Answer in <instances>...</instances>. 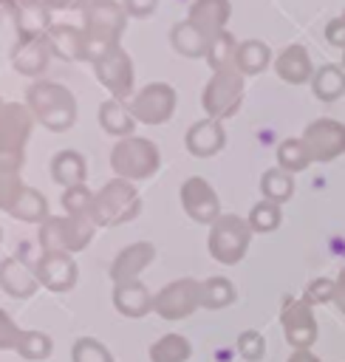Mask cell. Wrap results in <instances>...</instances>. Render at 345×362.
I'll return each instance as SVG.
<instances>
[{"label":"cell","mask_w":345,"mask_h":362,"mask_svg":"<svg viewBox=\"0 0 345 362\" xmlns=\"http://www.w3.org/2000/svg\"><path fill=\"white\" fill-rule=\"evenodd\" d=\"M25 107L31 110V116L54 130V133H65L74 127L76 122V99L74 93L59 85V82H34L25 88Z\"/></svg>","instance_id":"obj_1"},{"label":"cell","mask_w":345,"mask_h":362,"mask_svg":"<svg viewBox=\"0 0 345 362\" xmlns=\"http://www.w3.org/2000/svg\"><path fill=\"white\" fill-rule=\"evenodd\" d=\"M139 209H141V198H139V189L133 187V181L113 178L99 192H93L88 218L93 226H119V223L133 221L139 215Z\"/></svg>","instance_id":"obj_2"},{"label":"cell","mask_w":345,"mask_h":362,"mask_svg":"<svg viewBox=\"0 0 345 362\" xmlns=\"http://www.w3.org/2000/svg\"><path fill=\"white\" fill-rule=\"evenodd\" d=\"M158 164H161V156L150 139L127 136V139H119L110 150V170L116 173V178H124V181L153 178L158 173Z\"/></svg>","instance_id":"obj_3"},{"label":"cell","mask_w":345,"mask_h":362,"mask_svg":"<svg viewBox=\"0 0 345 362\" xmlns=\"http://www.w3.org/2000/svg\"><path fill=\"white\" fill-rule=\"evenodd\" d=\"M34 116L25 105H3L0 107V170L20 173L25 158V141L31 136Z\"/></svg>","instance_id":"obj_4"},{"label":"cell","mask_w":345,"mask_h":362,"mask_svg":"<svg viewBox=\"0 0 345 362\" xmlns=\"http://www.w3.org/2000/svg\"><path fill=\"white\" fill-rule=\"evenodd\" d=\"M93 223L88 215H59L40 223V246L42 252H82L93 238Z\"/></svg>","instance_id":"obj_5"},{"label":"cell","mask_w":345,"mask_h":362,"mask_svg":"<svg viewBox=\"0 0 345 362\" xmlns=\"http://www.w3.org/2000/svg\"><path fill=\"white\" fill-rule=\"evenodd\" d=\"M252 240V229L249 221L240 215H221L212 226H209V240L206 249L218 263L235 266L238 260H243L246 249Z\"/></svg>","instance_id":"obj_6"},{"label":"cell","mask_w":345,"mask_h":362,"mask_svg":"<svg viewBox=\"0 0 345 362\" xmlns=\"http://www.w3.org/2000/svg\"><path fill=\"white\" fill-rule=\"evenodd\" d=\"M240 102H243V74L238 68L212 74V79L206 82L204 96H201L206 119H215V122L229 119L240 110Z\"/></svg>","instance_id":"obj_7"},{"label":"cell","mask_w":345,"mask_h":362,"mask_svg":"<svg viewBox=\"0 0 345 362\" xmlns=\"http://www.w3.org/2000/svg\"><path fill=\"white\" fill-rule=\"evenodd\" d=\"M127 110L141 124H164L175 113V88L167 82H150L130 99Z\"/></svg>","instance_id":"obj_8"},{"label":"cell","mask_w":345,"mask_h":362,"mask_svg":"<svg viewBox=\"0 0 345 362\" xmlns=\"http://www.w3.org/2000/svg\"><path fill=\"white\" fill-rule=\"evenodd\" d=\"M195 308H201V283L192 277H181L153 297V311L170 322L189 317Z\"/></svg>","instance_id":"obj_9"},{"label":"cell","mask_w":345,"mask_h":362,"mask_svg":"<svg viewBox=\"0 0 345 362\" xmlns=\"http://www.w3.org/2000/svg\"><path fill=\"white\" fill-rule=\"evenodd\" d=\"M280 322L286 331V339L294 351H308L317 339V320L311 311V300L303 297H286L280 308Z\"/></svg>","instance_id":"obj_10"},{"label":"cell","mask_w":345,"mask_h":362,"mask_svg":"<svg viewBox=\"0 0 345 362\" xmlns=\"http://www.w3.org/2000/svg\"><path fill=\"white\" fill-rule=\"evenodd\" d=\"M303 144L308 150V158L311 161H334L345 153V124L337 122V119H314L311 124H305L303 130Z\"/></svg>","instance_id":"obj_11"},{"label":"cell","mask_w":345,"mask_h":362,"mask_svg":"<svg viewBox=\"0 0 345 362\" xmlns=\"http://www.w3.org/2000/svg\"><path fill=\"white\" fill-rule=\"evenodd\" d=\"M82 20H85V28H82L85 37H96L119 45V34L124 31L127 11L113 0H88L82 6Z\"/></svg>","instance_id":"obj_12"},{"label":"cell","mask_w":345,"mask_h":362,"mask_svg":"<svg viewBox=\"0 0 345 362\" xmlns=\"http://www.w3.org/2000/svg\"><path fill=\"white\" fill-rule=\"evenodd\" d=\"M96 79L110 90V99H127L133 93V62L122 45H116L107 57L93 62Z\"/></svg>","instance_id":"obj_13"},{"label":"cell","mask_w":345,"mask_h":362,"mask_svg":"<svg viewBox=\"0 0 345 362\" xmlns=\"http://www.w3.org/2000/svg\"><path fill=\"white\" fill-rule=\"evenodd\" d=\"M181 206L184 212L198 223H215L221 218V201L212 189V184L201 175H192L181 184Z\"/></svg>","instance_id":"obj_14"},{"label":"cell","mask_w":345,"mask_h":362,"mask_svg":"<svg viewBox=\"0 0 345 362\" xmlns=\"http://www.w3.org/2000/svg\"><path fill=\"white\" fill-rule=\"evenodd\" d=\"M34 274L40 286L51 291H71L76 286V260L65 252H42L34 263Z\"/></svg>","instance_id":"obj_15"},{"label":"cell","mask_w":345,"mask_h":362,"mask_svg":"<svg viewBox=\"0 0 345 362\" xmlns=\"http://www.w3.org/2000/svg\"><path fill=\"white\" fill-rule=\"evenodd\" d=\"M153 257H156V249H153V243H147V240H139V243H130V246H124L116 257H113V263H110V280L119 286V283H133V280H139V274L153 263Z\"/></svg>","instance_id":"obj_16"},{"label":"cell","mask_w":345,"mask_h":362,"mask_svg":"<svg viewBox=\"0 0 345 362\" xmlns=\"http://www.w3.org/2000/svg\"><path fill=\"white\" fill-rule=\"evenodd\" d=\"M51 8L42 0H17L14 3V28L20 40H40L51 28Z\"/></svg>","instance_id":"obj_17"},{"label":"cell","mask_w":345,"mask_h":362,"mask_svg":"<svg viewBox=\"0 0 345 362\" xmlns=\"http://www.w3.org/2000/svg\"><path fill=\"white\" fill-rule=\"evenodd\" d=\"M184 144H187V150H189L192 156L209 158V156H215V153L223 150L226 133H223L221 122H215V119H201V122H195V124L187 130Z\"/></svg>","instance_id":"obj_18"},{"label":"cell","mask_w":345,"mask_h":362,"mask_svg":"<svg viewBox=\"0 0 345 362\" xmlns=\"http://www.w3.org/2000/svg\"><path fill=\"white\" fill-rule=\"evenodd\" d=\"M37 286H40V280H37L34 269H28L20 257H6L0 263V288L8 297L25 300V297H31L37 291Z\"/></svg>","instance_id":"obj_19"},{"label":"cell","mask_w":345,"mask_h":362,"mask_svg":"<svg viewBox=\"0 0 345 362\" xmlns=\"http://www.w3.org/2000/svg\"><path fill=\"white\" fill-rule=\"evenodd\" d=\"M274 71L283 82L288 85H303V82H311L314 76V68H311V57L305 51V45H288L283 48L277 57H274Z\"/></svg>","instance_id":"obj_20"},{"label":"cell","mask_w":345,"mask_h":362,"mask_svg":"<svg viewBox=\"0 0 345 362\" xmlns=\"http://www.w3.org/2000/svg\"><path fill=\"white\" fill-rule=\"evenodd\" d=\"M51 59V48L45 42V37L40 40H20L11 51V65L23 74V76H40L48 68Z\"/></svg>","instance_id":"obj_21"},{"label":"cell","mask_w":345,"mask_h":362,"mask_svg":"<svg viewBox=\"0 0 345 362\" xmlns=\"http://www.w3.org/2000/svg\"><path fill=\"white\" fill-rule=\"evenodd\" d=\"M113 305L119 314L124 317H144L147 311H153V297L147 291V286L141 280H133V283H119L113 288Z\"/></svg>","instance_id":"obj_22"},{"label":"cell","mask_w":345,"mask_h":362,"mask_svg":"<svg viewBox=\"0 0 345 362\" xmlns=\"http://www.w3.org/2000/svg\"><path fill=\"white\" fill-rule=\"evenodd\" d=\"M229 14H232V3L229 0H195L187 20L192 25H198L206 37H212V34L223 31Z\"/></svg>","instance_id":"obj_23"},{"label":"cell","mask_w":345,"mask_h":362,"mask_svg":"<svg viewBox=\"0 0 345 362\" xmlns=\"http://www.w3.org/2000/svg\"><path fill=\"white\" fill-rule=\"evenodd\" d=\"M45 42H48L51 54H57V57L65 59V62L82 59V42H85V34H82L76 25H68V23L51 25L48 34H45Z\"/></svg>","instance_id":"obj_24"},{"label":"cell","mask_w":345,"mask_h":362,"mask_svg":"<svg viewBox=\"0 0 345 362\" xmlns=\"http://www.w3.org/2000/svg\"><path fill=\"white\" fill-rule=\"evenodd\" d=\"M170 42H172V48H175L181 57L198 59V57H204V54H206L209 37H206L198 25H192L189 20H181V23H175V25H172V31H170Z\"/></svg>","instance_id":"obj_25"},{"label":"cell","mask_w":345,"mask_h":362,"mask_svg":"<svg viewBox=\"0 0 345 362\" xmlns=\"http://www.w3.org/2000/svg\"><path fill=\"white\" fill-rule=\"evenodd\" d=\"M85 175H88V170H85V158H82V153H76V150H62V153H57L54 158H51V178L59 184V187H76V184H85Z\"/></svg>","instance_id":"obj_26"},{"label":"cell","mask_w":345,"mask_h":362,"mask_svg":"<svg viewBox=\"0 0 345 362\" xmlns=\"http://www.w3.org/2000/svg\"><path fill=\"white\" fill-rule=\"evenodd\" d=\"M99 124H102L105 133L119 136V139H127V136H133L136 119L130 116V110H127V105L122 99H107L99 107Z\"/></svg>","instance_id":"obj_27"},{"label":"cell","mask_w":345,"mask_h":362,"mask_svg":"<svg viewBox=\"0 0 345 362\" xmlns=\"http://www.w3.org/2000/svg\"><path fill=\"white\" fill-rule=\"evenodd\" d=\"M271 62V51L266 42L260 40H246L238 45V54H235V68L243 74V76H255L260 71H266Z\"/></svg>","instance_id":"obj_28"},{"label":"cell","mask_w":345,"mask_h":362,"mask_svg":"<svg viewBox=\"0 0 345 362\" xmlns=\"http://www.w3.org/2000/svg\"><path fill=\"white\" fill-rule=\"evenodd\" d=\"M311 90L322 102H334L345 93V71L342 65H322L311 76Z\"/></svg>","instance_id":"obj_29"},{"label":"cell","mask_w":345,"mask_h":362,"mask_svg":"<svg viewBox=\"0 0 345 362\" xmlns=\"http://www.w3.org/2000/svg\"><path fill=\"white\" fill-rule=\"evenodd\" d=\"M235 54H238V42H235V37L223 28V31H218V34H212L209 37V45H206V62H209V68L218 74V71H229V68H235Z\"/></svg>","instance_id":"obj_30"},{"label":"cell","mask_w":345,"mask_h":362,"mask_svg":"<svg viewBox=\"0 0 345 362\" xmlns=\"http://www.w3.org/2000/svg\"><path fill=\"white\" fill-rule=\"evenodd\" d=\"M8 215H14L17 221H25V223H45L48 221V201L42 192L25 187L17 198V204L8 209Z\"/></svg>","instance_id":"obj_31"},{"label":"cell","mask_w":345,"mask_h":362,"mask_svg":"<svg viewBox=\"0 0 345 362\" xmlns=\"http://www.w3.org/2000/svg\"><path fill=\"white\" fill-rule=\"evenodd\" d=\"M192 345L181 334H164L150 345V362H187Z\"/></svg>","instance_id":"obj_32"},{"label":"cell","mask_w":345,"mask_h":362,"mask_svg":"<svg viewBox=\"0 0 345 362\" xmlns=\"http://www.w3.org/2000/svg\"><path fill=\"white\" fill-rule=\"evenodd\" d=\"M260 192L271 204H286L294 195V178H291V173H286L280 167L266 170L263 178H260Z\"/></svg>","instance_id":"obj_33"},{"label":"cell","mask_w":345,"mask_h":362,"mask_svg":"<svg viewBox=\"0 0 345 362\" xmlns=\"http://www.w3.org/2000/svg\"><path fill=\"white\" fill-rule=\"evenodd\" d=\"M235 300V288L226 277H206L201 283V305L204 308H226Z\"/></svg>","instance_id":"obj_34"},{"label":"cell","mask_w":345,"mask_h":362,"mask_svg":"<svg viewBox=\"0 0 345 362\" xmlns=\"http://www.w3.org/2000/svg\"><path fill=\"white\" fill-rule=\"evenodd\" d=\"M277 164L286 173L305 170L311 164V158H308V150H305L303 139H286V141H280V147H277Z\"/></svg>","instance_id":"obj_35"},{"label":"cell","mask_w":345,"mask_h":362,"mask_svg":"<svg viewBox=\"0 0 345 362\" xmlns=\"http://www.w3.org/2000/svg\"><path fill=\"white\" fill-rule=\"evenodd\" d=\"M14 351H17L23 359L40 362V359H48V356H51V339H48V334H42V331H23Z\"/></svg>","instance_id":"obj_36"},{"label":"cell","mask_w":345,"mask_h":362,"mask_svg":"<svg viewBox=\"0 0 345 362\" xmlns=\"http://www.w3.org/2000/svg\"><path fill=\"white\" fill-rule=\"evenodd\" d=\"M249 229L252 232H271V229H277L280 226V204H271V201H260V204H255L252 206V212H249Z\"/></svg>","instance_id":"obj_37"},{"label":"cell","mask_w":345,"mask_h":362,"mask_svg":"<svg viewBox=\"0 0 345 362\" xmlns=\"http://www.w3.org/2000/svg\"><path fill=\"white\" fill-rule=\"evenodd\" d=\"M71 359H74V362H113L110 351H107L99 339H93V337L76 339L74 348H71Z\"/></svg>","instance_id":"obj_38"},{"label":"cell","mask_w":345,"mask_h":362,"mask_svg":"<svg viewBox=\"0 0 345 362\" xmlns=\"http://www.w3.org/2000/svg\"><path fill=\"white\" fill-rule=\"evenodd\" d=\"M90 201H93V192H90L85 184L68 187V189L62 192V206H65L68 215H88Z\"/></svg>","instance_id":"obj_39"},{"label":"cell","mask_w":345,"mask_h":362,"mask_svg":"<svg viewBox=\"0 0 345 362\" xmlns=\"http://www.w3.org/2000/svg\"><path fill=\"white\" fill-rule=\"evenodd\" d=\"M25 189V184L20 181V173L14 170H0V209H11L20 198V192Z\"/></svg>","instance_id":"obj_40"},{"label":"cell","mask_w":345,"mask_h":362,"mask_svg":"<svg viewBox=\"0 0 345 362\" xmlns=\"http://www.w3.org/2000/svg\"><path fill=\"white\" fill-rule=\"evenodd\" d=\"M238 354L246 359V362H260L266 356V339L260 331H243L238 337Z\"/></svg>","instance_id":"obj_41"},{"label":"cell","mask_w":345,"mask_h":362,"mask_svg":"<svg viewBox=\"0 0 345 362\" xmlns=\"http://www.w3.org/2000/svg\"><path fill=\"white\" fill-rule=\"evenodd\" d=\"M334 294H337V283L328 280V277H317V280H311L308 288H305V297H308L311 303H328V300H334Z\"/></svg>","instance_id":"obj_42"},{"label":"cell","mask_w":345,"mask_h":362,"mask_svg":"<svg viewBox=\"0 0 345 362\" xmlns=\"http://www.w3.org/2000/svg\"><path fill=\"white\" fill-rule=\"evenodd\" d=\"M20 328H17V322L0 308V351H6V348H17V342H20Z\"/></svg>","instance_id":"obj_43"},{"label":"cell","mask_w":345,"mask_h":362,"mask_svg":"<svg viewBox=\"0 0 345 362\" xmlns=\"http://www.w3.org/2000/svg\"><path fill=\"white\" fill-rule=\"evenodd\" d=\"M325 40H328L331 45H337V48L345 51V20H342V17L328 20V25H325Z\"/></svg>","instance_id":"obj_44"},{"label":"cell","mask_w":345,"mask_h":362,"mask_svg":"<svg viewBox=\"0 0 345 362\" xmlns=\"http://www.w3.org/2000/svg\"><path fill=\"white\" fill-rule=\"evenodd\" d=\"M158 0H124V11L127 17H150L156 11Z\"/></svg>","instance_id":"obj_45"},{"label":"cell","mask_w":345,"mask_h":362,"mask_svg":"<svg viewBox=\"0 0 345 362\" xmlns=\"http://www.w3.org/2000/svg\"><path fill=\"white\" fill-rule=\"evenodd\" d=\"M48 8H76L79 3H88V0H42Z\"/></svg>","instance_id":"obj_46"},{"label":"cell","mask_w":345,"mask_h":362,"mask_svg":"<svg viewBox=\"0 0 345 362\" xmlns=\"http://www.w3.org/2000/svg\"><path fill=\"white\" fill-rule=\"evenodd\" d=\"M288 362H320L311 351H294L291 356H288Z\"/></svg>","instance_id":"obj_47"},{"label":"cell","mask_w":345,"mask_h":362,"mask_svg":"<svg viewBox=\"0 0 345 362\" xmlns=\"http://www.w3.org/2000/svg\"><path fill=\"white\" fill-rule=\"evenodd\" d=\"M334 283H337V294H334V297H345V269L339 272V277H337Z\"/></svg>","instance_id":"obj_48"},{"label":"cell","mask_w":345,"mask_h":362,"mask_svg":"<svg viewBox=\"0 0 345 362\" xmlns=\"http://www.w3.org/2000/svg\"><path fill=\"white\" fill-rule=\"evenodd\" d=\"M334 303H337V305H339V311L345 314V297H334Z\"/></svg>","instance_id":"obj_49"},{"label":"cell","mask_w":345,"mask_h":362,"mask_svg":"<svg viewBox=\"0 0 345 362\" xmlns=\"http://www.w3.org/2000/svg\"><path fill=\"white\" fill-rule=\"evenodd\" d=\"M342 71H345V51H342Z\"/></svg>","instance_id":"obj_50"},{"label":"cell","mask_w":345,"mask_h":362,"mask_svg":"<svg viewBox=\"0 0 345 362\" xmlns=\"http://www.w3.org/2000/svg\"><path fill=\"white\" fill-rule=\"evenodd\" d=\"M339 17H342V20H345V8H342V14H339Z\"/></svg>","instance_id":"obj_51"},{"label":"cell","mask_w":345,"mask_h":362,"mask_svg":"<svg viewBox=\"0 0 345 362\" xmlns=\"http://www.w3.org/2000/svg\"><path fill=\"white\" fill-rule=\"evenodd\" d=\"M0 107H3V102H0Z\"/></svg>","instance_id":"obj_52"},{"label":"cell","mask_w":345,"mask_h":362,"mask_svg":"<svg viewBox=\"0 0 345 362\" xmlns=\"http://www.w3.org/2000/svg\"><path fill=\"white\" fill-rule=\"evenodd\" d=\"M0 238H3V232H0Z\"/></svg>","instance_id":"obj_53"}]
</instances>
